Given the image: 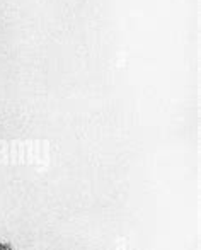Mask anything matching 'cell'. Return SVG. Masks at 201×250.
I'll use <instances>...</instances> for the list:
<instances>
[{
  "mask_svg": "<svg viewBox=\"0 0 201 250\" xmlns=\"http://www.w3.org/2000/svg\"><path fill=\"white\" fill-rule=\"evenodd\" d=\"M0 250H12L10 243H7V242H2L0 240Z\"/></svg>",
  "mask_w": 201,
  "mask_h": 250,
  "instance_id": "cell-1",
  "label": "cell"
}]
</instances>
